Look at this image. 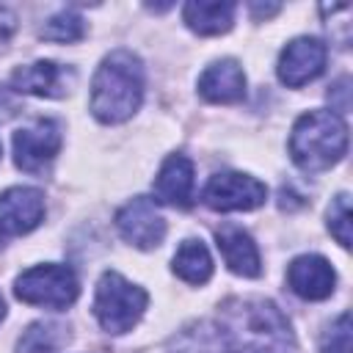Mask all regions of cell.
Masks as SVG:
<instances>
[{
    "label": "cell",
    "instance_id": "1",
    "mask_svg": "<svg viewBox=\"0 0 353 353\" xmlns=\"http://www.w3.org/2000/svg\"><path fill=\"white\" fill-rule=\"evenodd\" d=\"M221 331L232 353H292L295 334L287 314L265 298H232L221 306Z\"/></svg>",
    "mask_w": 353,
    "mask_h": 353
},
{
    "label": "cell",
    "instance_id": "2",
    "mask_svg": "<svg viewBox=\"0 0 353 353\" xmlns=\"http://www.w3.org/2000/svg\"><path fill=\"white\" fill-rule=\"evenodd\" d=\"M143 99V63L132 50H113L91 80V113L102 124L127 121Z\"/></svg>",
    "mask_w": 353,
    "mask_h": 353
},
{
    "label": "cell",
    "instance_id": "3",
    "mask_svg": "<svg viewBox=\"0 0 353 353\" xmlns=\"http://www.w3.org/2000/svg\"><path fill=\"white\" fill-rule=\"evenodd\" d=\"M347 152V124L336 110H309L290 132L292 163L309 174L336 165Z\"/></svg>",
    "mask_w": 353,
    "mask_h": 353
},
{
    "label": "cell",
    "instance_id": "4",
    "mask_svg": "<svg viewBox=\"0 0 353 353\" xmlns=\"http://www.w3.org/2000/svg\"><path fill=\"white\" fill-rule=\"evenodd\" d=\"M146 303L149 295L143 287L127 281L116 270L102 273L94 295V314L108 334H127L141 320Z\"/></svg>",
    "mask_w": 353,
    "mask_h": 353
},
{
    "label": "cell",
    "instance_id": "5",
    "mask_svg": "<svg viewBox=\"0 0 353 353\" xmlns=\"http://www.w3.org/2000/svg\"><path fill=\"white\" fill-rule=\"evenodd\" d=\"M14 295L30 306L66 309L77 301L80 284L69 265L47 262V265H36V268H28L25 273H19L14 281Z\"/></svg>",
    "mask_w": 353,
    "mask_h": 353
},
{
    "label": "cell",
    "instance_id": "6",
    "mask_svg": "<svg viewBox=\"0 0 353 353\" xmlns=\"http://www.w3.org/2000/svg\"><path fill=\"white\" fill-rule=\"evenodd\" d=\"M201 199L207 207L218 212H237V210H256L268 199L265 182L256 176L240 174V171H223L210 176V182L201 190Z\"/></svg>",
    "mask_w": 353,
    "mask_h": 353
},
{
    "label": "cell",
    "instance_id": "7",
    "mask_svg": "<svg viewBox=\"0 0 353 353\" xmlns=\"http://www.w3.org/2000/svg\"><path fill=\"white\" fill-rule=\"evenodd\" d=\"M116 229H119V234L130 245H135L141 251H149V248H157L163 243V237H165V218L157 210L154 199L135 196L132 201H127L116 212Z\"/></svg>",
    "mask_w": 353,
    "mask_h": 353
},
{
    "label": "cell",
    "instance_id": "8",
    "mask_svg": "<svg viewBox=\"0 0 353 353\" xmlns=\"http://www.w3.org/2000/svg\"><path fill=\"white\" fill-rule=\"evenodd\" d=\"M61 149V130L52 119H39L30 127L14 132V160L22 171L39 174L55 160Z\"/></svg>",
    "mask_w": 353,
    "mask_h": 353
},
{
    "label": "cell",
    "instance_id": "9",
    "mask_svg": "<svg viewBox=\"0 0 353 353\" xmlns=\"http://www.w3.org/2000/svg\"><path fill=\"white\" fill-rule=\"evenodd\" d=\"M325 58H328V50L320 39L298 36L279 55V66H276L279 80L287 88H301L303 83L314 80L325 69Z\"/></svg>",
    "mask_w": 353,
    "mask_h": 353
},
{
    "label": "cell",
    "instance_id": "10",
    "mask_svg": "<svg viewBox=\"0 0 353 353\" xmlns=\"http://www.w3.org/2000/svg\"><path fill=\"white\" fill-rule=\"evenodd\" d=\"M44 218V193L36 188H8L0 193V232L8 237L33 232Z\"/></svg>",
    "mask_w": 353,
    "mask_h": 353
},
{
    "label": "cell",
    "instance_id": "11",
    "mask_svg": "<svg viewBox=\"0 0 353 353\" xmlns=\"http://www.w3.org/2000/svg\"><path fill=\"white\" fill-rule=\"evenodd\" d=\"M11 85L22 94L58 99L74 88V69L55 61H36V63L19 66L11 74Z\"/></svg>",
    "mask_w": 353,
    "mask_h": 353
},
{
    "label": "cell",
    "instance_id": "12",
    "mask_svg": "<svg viewBox=\"0 0 353 353\" xmlns=\"http://www.w3.org/2000/svg\"><path fill=\"white\" fill-rule=\"evenodd\" d=\"M287 284L290 290L303 301H323L334 292L336 273L331 262L320 254H301L287 268Z\"/></svg>",
    "mask_w": 353,
    "mask_h": 353
},
{
    "label": "cell",
    "instance_id": "13",
    "mask_svg": "<svg viewBox=\"0 0 353 353\" xmlns=\"http://www.w3.org/2000/svg\"><path fill=\"white\" fill-rule=\"evenodd\" d=\"M199 94L215 105H232L245 97V74L234 58L210 63L199 77Z\"/></svg>",
    "mask_w": 353,
    "mask_h": 353
},
{
    "label": "cell",
    "instance_id": "14",
    "mask_svg": "<svg viewBox=\"0 0 353 353\" xmlns=\"http://www.w3.org/2000/svg\"><path fill=\"white\" fill-rule=\"evenodd\" d=\"M193 185H196L193 163H190L185 154H168L165 163H163L160 171H157L154 196H157L163 204L188 210V207L193 204Z\"/></svg>",
    "mask_w": 353,
    "mask_h": 353
},
{
    "label": "cell",
    "instance_id": "15",
    "mask_svg": "<svg viewBox=\"0 0 353 353\" xmlns=\"http://www.w3.org/2000/svg\"><path fill=\"white\" fill-rule=\"evenodd\" d=\"M215 243H218V251H221V256L232 273L245 276V279H256L262 273L259 248L245 229H240L234 223L221 226L215 232Z\"/></svg>",
    "mask_w": 353,
    "mask_h": 353
},
{
    "label": "cell",
    "instance_id": "16",
    "mask_svg": "<svg viewBox=\"0 0 353 353\" xmlns=\"http://www.w3.org/2000/svg\"><path fill=\"white\" fill-rule=\"evenodd\" d=\"M185 25L199 36L226 33L234 22V3H185L182 8Z\"/></svg>",
    "mask_w": 353,
    "mask_h": 353
},
{
    "label": "cell",
    "instance_id": "17",
    "mask_svg": "<svg viewBox=\"0 0 353 353\" xmlns=\"http://www.w3.org/2000/svg\"><path fill=\"white\" fill-rule=\"evenodd\" d=\"M168 353H232V347H229L221 325L201 320V323L182 328L171 339Z\"/></svg>",
    "mask_w": 353,
    "mask_h": 353
},
{
    "label": "cell",
    "instance_id": "18",
    "mask_svg": "<svg viewBox=\"0 0 353 353\" xmlns=\"http://www.w3.org/2000/svg\"><path fill=\"white\" fill-rule=\"evenodd\" d=\"M174 273L188 284H204L212 276V256L201 240H185L171 262Z\"/></svg>",
    "mask_w": 353,
    "mask_h": 353
},
{
    "label": "cell",
    "instance_id": "19",
    "mask_svg": "<svg viewBox=\"0 0 353 353\" xmlns=\"http://www.w3.org/2000/svg\"><path fill=\"white\" fill-rule=\"evenodd\" d=\"M69 328L58 323H33L22 339H19V353H55L66 339Z\"/></svg>",
    "mask_w": 353,
    "mask_h": 353
},
{
    "label": "cell",
    "instance_id": "20",
    "mask_svg": "<svg viewBox=\"0 0 353 353\" xmlns=\"http://www.w3.org/2000/svg\"><path fill=\"white\" fill-rule=\"evenodd\" d=\"M83 33H85V25H83V19L74 11H58L41 28V39H47V41H63V44L80 41Z\"/></svg>",
    "mask_w": 353,
    "mask_h": 353
},
{
    "label": "cell",
    "instance_id": "21",
    "mask_svg": "<svg viewBox=\"0 0 353 353\" xmlns=\"http://www.w3.org/2000/svg\"><path fill=\"white\" fill-rule=\"evenodd\" d=\"M328 232L336 237L342 248L350 245V196L339 193L328 207Z\"/></svg>",
    "mask_w": 353,
    "mask_h": 353
},
{
    "label": "cell",
    "instance_id": "22",
    "mask_svg": "<svg viewBox=\"0 0 353 353\" xmlns=\"http://www.w3.org/2000/svg\"><path fill=\"white\" fill-rule=\"evenodd\" d=\"M320 353H350V314L342 312L323 334Z\"/></svg>",
    "mask_w": 353,
    "mask_h": 353
},
{
    "label": "cell",
    "instance_id": "23",
    "mask_svg": "<svg viewBox=\"0 0 353 353\" xmlns=\"http://www.w3.org/2000/svg\"><path fill=\"white\" fill-rule=\"evenodd\" d=\"M14 14L8 11V8H0V50H3V44L11 39V33H14Z\"/></svg>",
    "mask_w": 353,
    "mask_h": 353
},
{
    "label": "cell",
    "instance_id": "24",
    "mask_svg": "<svg viewBox=\"0 0 353 353\" xmlns=\"http://www.w3.org/2000/svg\"><path fill=\"white\" fill-rule=\"evenodd\" d=\"M279 8H281V6H256V3L251 6V11H254L256 17H273Z\"/></svg>",
    "mask_w": 353,
    "mask_h": 353
},
{
    "label": "cell",
    "instance_id": "25",
    "mask_svg": "<svg viewBox=\"0 0 353 353\" xmlns=\"http://www.w3.org/2000/svg\"><path fill=\"white\" fill-rule=\"evenodd\" d=\"M6 317V303H3V295H0V320Z\"/></svg>",
    "mask_w": 353,
    "mask_h": 353
},
{
    "label": "cell",
    "instance_id": "26",
    "mask_svg": "<svg viewBox=\"0 0 353 353\" xmlns=\"http://www.w3.org/2000/svg\"><path fill=\"white\" fill-rule=\"evenodd\" d=\"M0 154H3V146H0Z\"/></svg>",
    "mask_w": 353,
    "mask_h": 353
}]
</instances>
